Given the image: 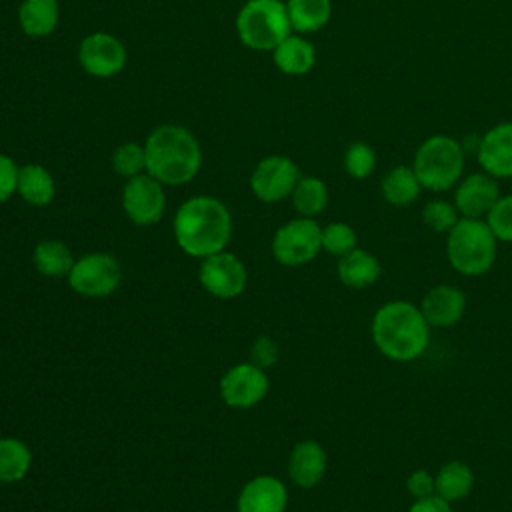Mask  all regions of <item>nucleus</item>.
<instances>
[{"label":"nucleus","instance_id":"1","mask_svg":"<svg viewBox=\"0 0 512 512\" xmlns=\"http://www.w3.org/2000/svg\"><path fill=\"white\" fill-rule=\"evenodd\" d=\"M430 324L420 306L408 300L382 304L372 318V340L380 354L394 362H412L420 358L430 344Z\"/></svg>","mask_w":512,"mask_h":512},{"label":"nucleus","instance_id":"2","mask_svg":"<svg viewBox=\"0 0 512 512\" xmlns=\"http://www.w3.org/2000/svg\"><path fill=\"white\" fill-rule=\"evenodd\" d=\"M232 236L228 208L212 196L188 198L174 216L176 244L194 258L222 252Z\"/></svg>","mask_w":512,"mask_h":512},{"label":"nucleus","instance_id":"3","mask_svg":"<svg viewBox=\"0 0 512 512\" xmlns=\"http://www.w3.org/2000/svg\"><path fill=\"white\" fill-rule=\"evenodd\" d=\"M146 172L168 186L190 182L202 166V150L196 136L178 124L154 128L146 142Z\"/></svg>","mask_w":512,"mask_h":512},{"label":"nucleus","instance_id":"4","mask_svg":"<svg viewBox=\"0 0 512 512\" xmlns=\"http://www.w3.org/2000/svg\"><path fill=\"white\" fill-rule=\"evenodd\" d=\"M498 256V240L482 218H460L446 238V258L462 276L486 274Z\"/></svg>","mask_w":512,"mask_h":512},{"label":"nucleus","instance_id":"5","mask_svg":"<svg viewBox=\"0 0 512 512\" xmlns=\"http://www.w3.org/2000/svg\"><path fill=\"white\" fill-rule=\"evenodd\" d=\"M240 42L258 52H272L294 30L282 0H248L236 16Z\"/></svg>","mask_w":512,"mask_h":512},{"label":"nucleus","instance_id":"6","mask_svg":"<svg viewBox=\"0 0 512 512\" xmlns=\"http://www.w3.org/2000/svg\"><path fill=\"white\" fill-rule=\"evenodd\" d=\"M412 170L424 190L444 192L462 178L464 150L450 136H430L418 146L412 160Z\"/></svg>","mask_w":512,"mask_h":512},{"label":"nucleus","instance_id":"7","mask_svg":"<svg viewBox=\"0 0 512 512\" xmlns=\"http://www.w3.org/2000/svg\"><path fill=\"white\" fill-rule=\"evenodd\" d=\"M322 250V228L314 218H294L280 226L272 238V256L282 266H304Z\"/></svg>","mask_w":512,"mask_h":512},{"label":"nucleus","instance_id":"8","mask_svg":"<svg viewBox=\"0 0 512 512\" xmlns=\"http://www.w3.org/2000/svg\"><path fill=\"white\" fill-rule=\"evenodd\" d=\"M122 280L118 260L104 252H92L78 258L68 272V284L74 292L88 298L110 296Z\"/></svg>","mask_w":512,"mask_h":512},{"label":"nucleus","instance_id":"9","mask_svg":"<svg viewBox=\"0 0 512 512\" xmlns=\"http://www.w3.org/2000/svg\"><path fill=\"white\" fill-rule=\"evenodd\" d=\"M122 208L138 226L156 224L166 208L164 184L148 172L128 178L122 188Z\"/></svg>","mask_w":512,"mask_h":512},{"label":"nucleus","instance_id":"10","mask_svg":"<svg viewBox=\"0 0 512 512\" xmlns=\"http://www.w3.org/2000/svg\"><path fill=\"white\" fill-rule=\"evenodd\" d=\"M198 278L202 288L220 300L240 296L248 282L244 262L238 256L224 250L204 258Z\"/></svg>","mask_w":512,"mask_h":512},{"label":"nucleus","instance_id":"11","mask_svg":"<svg viewBox=\"0 0 512 512\" xmlns=\"http://www.w3.org/2000/svg\"><path fill=\"white\" fill-rule=\"evenodd\" d=\"M300 180L298 166L288 156H266L260 160L250 176V188L254 196L262 202H280L292 196L294 186Z\"/></svg>","mask_w":512,"mask_h":512},{"label":"nucleus","instance_id":"12","mask_svg":"<svg viewBox=\"0 0 512 512\" xmlns=\"http://www.w3.org/2000/svg\"><path fill=\"white\" fill-rule=\"evenodd\" d=\"M270 382L264 368L242 362L226 370L220 378V398L230 408H252L268 394Z\"/></svg>","mask_w":512,"mask_h":512},{"label":"nucleus","instance_id":"13","mask_svg":"<svg viewBox=\"0 0 512 512\" xmlns=\"http://www.w3.org/2000/svg\"><path fill=\"white\" fill-rule=\"evenodd\" d=\"M78 60L84 72L96 78H110L126 64L124 44L108 32H92L78 46Z\"/></svg>","mask_w":512,"mask_h":512},{"label":"nucleus","instance_id":"14","mask_svg":"<svg viewBox=\"0 0 512 512\" xmlns=\"http://www.w3.org/2000/svg\"><path fill=\"white\" fill-rule=\"evenodd\" d=\"M498 198V180L486 172H474L460 178L454 192V206L462 218H486Z\"/></svg>","mask_w":512,"mask_h":512},{"label":"nucleus","instance_id":"15","mask_svg":"<svg viewBox=\"0 0 512 512\" xmlns=\"http://www.w3.org/2000/svg\"><path fill=\"white\" fill-rule=\"evenodd\" d=\"M478 164L492 178H512V122L492 126L480 140Z\"/></svg>","mask_w":512,"mask_h":512},{"label":"nucleus","instance_id":"16","mask_svg":"<svg viewBox=\"0 0 512 512\" xmlns=\"http://www.w3.org/2000/svg\"><path fill=\"white\" fill-rule=\"evenodd\" d=\"M420 310L430 328H450L466 312V294L454 284H438L424 294Z\"/></svg>","mask_w":512,"mask_h":512},{"label":"nucleus","instance_id":"17","mask_svg":"<svg viewBox=\"0 0 512 512\" xmlns=\"http://www.w3.org/2000/svg\"><path fill=\"white\" fill-rule=\"evenodd\" d=\"M288 504L286 486L276 476H256L238 494V512H284Z\"/></svg>","mask_w":512,"mask_h":512},{"label":"nucleus","instance_id":"18","mask_svg":"<svg viewBox=\"0 0 512 512\" xmlns=\"http://www.w3.org/2000/svg\"><path fill=\"white\" fill-rule=\"evenodd\" d=\"M328 456L316 440L298 442L288 458V474L300 488H314L326 474Z\"/></svg>","mask_w":512,"mask_h":512},{"label":"nucleus","instance_id":"19","mask_svg":"<svg viewBox=\"0 0 512 512\" xmlns=\"http://www.w3.org/2000/svg\"><path fill=\"white\" fill-rule=\"evenodd\" d=\"M336 274L344 286L362 290L376 284L382 274V264L372 252L356 246L354 250L338 258Z\"/></svg>","mask_w":512,"mask_h":512},{"label":"nucleus","instance_id":"20","mask_svg":"<svg viewBox=\"0 0 512 512\" xmlns=\"http://www.w3.org/2000/svg\"><path fill=\"white\" fill-rule=\"evenodd\" d=\"M272 58L280 72L288 76H302L312 70L316 62V52L306 38L290 34L272 50Z\"/></svg>","mask_w":512,"mask_h":512},{"label":"nucleus","instance_id":"21","mask_svg":"<svg viewBox=\"0 0 512 512\" xmlns=\"http://www.w3.org/2000/svg\"><path fill=\"white\" fill-rule=\"evenodd\" d=\"M58 0H22L18 8V24L26 36L44 38L58 26Z\"/></svg>","mask_w":512,"mask_h":512},{"label":"nucleus","instance_id":"22","mask_svg":"<svg viewBox=\"0 0 512 512\" xmlns=\"http://www.w3.org/2000/svg\"><path fill=\"white\" fill-rule=\"evenodd\" d=\"M16 192L30 206H48L56 196V182L52 174L40 164H24L18 170Z\"/></svg>","mask_w":512,"mask_h":512},{"label":"nucleus","instance_id":"23","mask_svg":"<svg viewBox=\"0 0 512 512\" xmlns=\"http://www.w3.org/2000/svg\"><path fill=\"white\" fill-rule=\"evenodd\" d=\"M474 472L472 468L462 460H450L440 466V470L434 474V486L436 496H440L446 502H456L466 498L474 488Z\"/></svg>","mask_w":512,"mask_h":512},{"label":"nucleus","instance_id":"24","mask_svg":"<svg viewBox=\"0 0 512 512\" xmlns=\"http://www.w3.org/2000/svg\"><path fill=\"white\" fill-rule=\"evenodd\" d=\"M422 184L412 166H394L380 184L382 198L392 206H408L420 196Z\"/></svg>","mask_w":512,"mask_h":512},{"label":"nucleus","instance_id":"25","mask_svg":"<svg viewBox=\"0 0 512 512\" xmlns=\"http://www.w3.org/2000/svg\"><path fill=\"white\" fill-rule=\"evenodd\" d=\"M288 18L294 32L306 34L324 28L332 16L330 0H286Z\"/></svg>","mask_w":512,"mask_h":512},{"label":"nucleus","instance_id":"26","mask_svg":"<svg viewBox=\"0 0 512 512\" xmlns=\"http://www.w3.org/2000/svg\"><path fill=\"white\" fill-rule=\"evenodd\" d=\"M74 256L70 248L60 240H42L34 246L32 264L44 276H68L74 266Z\"/></svg>","mask_w":512,"mask_h":512},{"label":"nucleus","instance_id":"27","mask_svg":"<svg viewBox=\"0 0 512 512\" xmlns=\"http://www.w3.org/2000/svg\"><path fill=\"white\" fill-rule=\"evenodd\" d=\"M292 204L304 218H314L328 206V186L316 176H300L292 190Z\"/></svg>","mask_w":512,"mask_h":512},{"label":"nucleus","instance_id":"28","mask_svg":"<svg viewBox=\"0 0 512 512\" xmlns=\"http://www.w3.org/2000/svg\"><path fill=\"white\" fill-rule=\"evenodd\" d=\"M32 464L30 448L18 438H0V482L22 480Z\"/></svg>","mask_w":512,"mask_h":512},{"label":"nucleus","instance_id":"29","mask_svg":"<svg viewBox=\"0 0 512 512\" xmlns=\"http://www.w3.org/2000/svg\"><path fill=\"white\" fill-rule=\"evenodd\" d=\"M112 170L122 178H134L146 172V150L136 142L120 144L112 154Z\"/></svg>","mask_w":512,"mask_h":512},{"label":"nucleus","instance_id":"30","mask_svg":"<svg viewBox=\"0 0 512 512\" xmlns=\"http://www.w3.org/2000/svg\"><path fill=\"white\" fill-rule=\"evenodd\" d=\"M344 168L356 180L368 178L376 168V152L366 142H352L344 152Z\"/></svg>","mask_w":512,"mask_h":512},{"label":"nucleus","instance_id":"31","mask_svg":"<svg viewBox=\"0 0 512 512\" xmlns=\"http://www.w3.org/2000/svg\"><path fill=\"white\" fill-rule=\"evenodd\" d=\"M356 248V232L346 222H332L322 228V250L332 256H344Z\"/></svg>","mask_w":512,"mask_h":512},{"label":"nucleus","instance_id":"32","mask_svg":"<svg viewBox=\"0 0 512 512\" xmlns=\"http://www.w3.org/2000/svg\"><path fill=\"white\" fill-rule=\"evenodd\" d=\"M462 216L458 214L456 206L446 202V200H430L422 208V222L432 230V232H450L454 224Z\"/></svg>","mask_w":512,"mask_h":512},{"label":"nucleus","instance_id":"33","mask_svg":"<svg viewBox=\"0 0 512 512\" xmlns=\"http://www.w3.org/2000/svg\"><path fill=\"white\" fill-rule=\"evenodd\" d=\"M486 224L498 242H512V194L496 200L486 214Z\"/></svg>","mask_w":512,"mask_h":512},{"label":"nucleus","instance_id":"34","mask_svg":"<svg viewBox=\"0 0 512 512\" xmlns=\"http://www.w3.org/2000/svg\"><path fill=\"white\" fill-rule=\"evenodd\" d=\"M406 490H408V494H410L414 500L434 496V494H436L434 476H432L428 470L418 468V470H414V472L408 474V478H406Z\"/></svg>","mask_w":512,"mask_h":512},{"label":"nucleus","instance_id":"35","mask_svg":"<svg viewBox=\"0 0 512 512\" xmlns=\"http://www.w3.org/2000/svg\"><path fill=\"white\" fill-rule=\"evenodd\" d=\"M18 166L16 162L0 152V204H4L14 192L18 184Z\"/></svg>","mask_w":512,"mask_h":512},{"label":"nucleus","instance_id":"36","mask_svg":"<svg viewBox=\"0 0 512 512\" xmlns=\"http://www.w3.org/2000/svg\"><path fill=\"white\" fill-rule=\"evenodd\" d=\"M250 356H252V362L256 366L268 368V366L276 364V360H278V344L270 336H260L252 344Z\"/></svg>","mask_w":512,"mask_h":512},{"label":"nucleus","instance_id":"37","mask_svg":"<svg viewBox=\"0 0 512 512\" xmlns=\"http://www.w3.org/2000/svg\"><path fill=\"white\" fill-rule=\"evenodd\" d=\"M408 512H452L450 502L442 500L440 496H428V498H420L414 500L408 508Z\"/></svg>","mask_w":512,"mask_h":512}]
</instances>
